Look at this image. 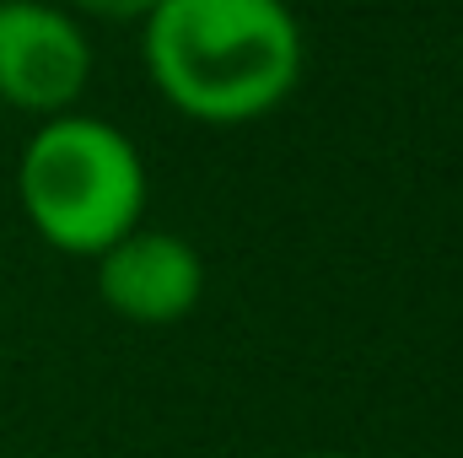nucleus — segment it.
<instances>
[{
  "mask_svg": "<svg viewBox=\"0 0 463 458\" xmlns=\"http://www.w3.org/2000/svg\"><path fill=\"white\" fill-rule=\"evenodd\" d=\"M16 200L49 248L98 259L146 222V162L109 119H43L16 157Z\"/></svg>",
  "mask_w": 463,
  "mask_h": 458,
  "instance_id": "obj_2",
  "label": "nucleus"
},
{
  "mask_svg": "<svg viewBox=\"0 0 463 458\" xmlns=\"http://www.w3.org/2000/svg\"><path fill=\"white\" fill-rule=\"evenodd\" d=\"M81 16H98V22H146L162 0H71Z\"/></svg>",
  "mask_w": 463,
  "mask_h": 458,
  "instance_id": "obj_5",
  "label": "nucleus"
},
{
  "mask_svg": "<svg viewBox=\"0 0 463 458\" xmlns=\"http://www.w3.org/2000/svg\"><path fill=\"white\" fill-rule=\"evenodd\" d=\"M151 87L194 124H253L302 76L286 0H162L140 27Z\"/></svg>",
  "mask_w": 463,
  "mask_h": 458,
  "instance_id": "obj_1",
  "label": "nucleus"
},
{
  "mask_svg": "<svg viewBox=\"0 0 463 458\" xmlns=\"http://www.w3.org/2000/svg\"><path fill=\"white\" fill-rule=\"evenodd\" d=\"M92 81L81 22L49 0H0V103L16 114H76Z\"/></svg>",
  "mask_w": 463,
  "mask_h": 458,
  "instance_id": "obj_3",
  "label": "nucleus"
},
{
  "mask_svg": "<svg viewBox=\"0 0 463 458\" xmlns=\"http://www.w3.org/2000/svg\"><path fill=\"white\" fill-rule=\"evenodd\" d=\"M291 458H345V453H291Z\"/></svg>",
  "mask_w": 463,
  "mask_h": 458,
  "instance_id": "obj_6",
  "label": "nucleus"
},
{
  "mask_svg": "<svg viewBox=\"0 0 463 458\" xmlns=\"http://www.w3.org/2000/svg\"><path fill=\"white\" fill-rule=\"evenodd\" d=\"M98 297L103 308L124 319V324H140V329H167V324H184L200 297H205V259L189 237L167 227H140L124 232L114 248H103L98 259Z\"/></svg>",
  "mask_w": 463,
  "mask_h": 458,
  "instance_id": "obj_4",
  "label": "nucleus"
}]
</instances>
